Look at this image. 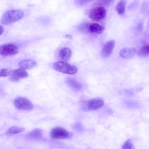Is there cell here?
I'll return each instance as SVG.
<instances>
[{
  "label": "cell",
  "instance_id": "16",
  "mask_svg": "<svg viewBox=\"0 0 149 149\" xmlns=\"http://www.w3.org/2000/svg\"><path fill=\"white\" fill-rule=\"evenodd\" d=\"M42 135V131L39 128H36L29 133L28 136L31 138L37 139L41 137Z\"/></svg>",
  "mask_w": 149,
  "mask_h": 149
},
{
  "label": "cell",
  "instance_id": "7",
  "mask_svg": "<svg viewBox=\"0 0 149 149\" xmlns=\"http://www.w3.org/2000/svg\"><path fill=\"white\" fill-rule=\"evenodd\" d=\"M106 14V10L102 6H97L93 9L89 14V18L93 20L99 21L103 19Z\"/></svg>",
  "mask_w": 149,
  "mask_h": 149
},
{
  "label": "cell",
  "instance_id": "5",
  "mask_svg": "<svg viewBox=\"0 0 149 149\" xmlns=\"http://www.w3.org/2000/svg\"><path fill=\"white\" fill-rule=\"evenodd\" d=\"M104 101L100 98L91 99L84 103L83 109L86 111H93L97 109L104 104Z\"/></svg>",
  "mask_w": 149,
  "mask_h": 149
},
{
  "label": "cell",
  "instance_id": "17",
  "mask_svg": "<svg viewBox=\"0 0 149 149\" xmlns=\"http://www.w3.org/2000/svg\"><path fill=\"white\" fill-rule=\"evenodd\" d=\"M126 1L120 0L116 6V10L118 13L119 15L123 14L125 11Z\"/></svg>",
  "mask_w": 149,
  "mask_h": 149
},
{
  "label": "cell",
  "instance_id": "4",
  "mask_svg": "<svg viewBox=\"0 0 149 149\" xmlns=\"http://www.w3.org/2000/svg\"><path fill=\"white\" fill-rule=\"evenodd\" d=\"M18 46L12 43L3 44L0 47V55L3 56L15 55L18 53Z\"/></svg>",
  "mask_w": 149,
  "mask_h": 149
},
{
  "label": "cell",
  "instance_id": "6",
  "mask_svg": "<svg viewBox=\"0 0 149 149\" xmlns=\"http://www.w3.org/2000/svg\"><path fill=\"white\" fill-rule=\"evenodd\" d=\"M50 135L54 139H65L70 138V133L65 129L60 127L53 128L51 131Z\"/></svg>",
  "mask_w": 149,
  "mask_h": 149
},
{
  "label": "cell",
  "instance_id": "10",
  "mask_svg": "<svg viewBox=\"0 0 149 149\" xmlns=\"http://www.w3.org/2000/svg\"><path fill=\"white\" fill-rule=\"evenodd\" d=\"M18 65L19 67L24 70H29L36 67L37 63L32 59H26L20 61Z\"/></svg>",
  "mask_w": 149,
  "mask_h": 149
},
{
  "label": "cell",
  "instance_id": "9",
  "mask_svg": "<svg viewBox=\"0 0 149 149\" xmlns=\"http://www.w3.org/2000/svg\"><path fill=\"white\" fill-rule=\"evenodd\" d=\"M114 40H109L104 45L102 50V54L105 57L109 56L112 53L115 45Z\"/></svg>",
  "mask_w": 149,
  "mask_h": 149
},
{
  "label": "cell",
  "instance_id": "11",
  "mask_svg": "<svg viewBox=\"0 0 149 149\" xmlns=\"http://www.w3.org/2000/svg\"><path fill=\"white\" fill-rule=\"evenodd\" d=\"M137 52L136 49L133 47H125L120 51V55L123 58H130L133 57Z\"/></svg>",
  "mask_w": 149,
  "mask_h": 149
},
{
  "label": "cell",
  "instance_id": "19",
  "mask_svg": "<svg viewBox=\"0 0 149 149\" xmlns=\"http://www.w3.org/2000/svg\"><path fill=\"white\" fill-rule=\"evenodd\" d=\"M122 149H135L131 141L128 139L126 140L122 146Z\"/></svg>",
  "mask_w": 149,
  "mask_h": 149
},
{
  "label": "cell",
  "instance_id": "12",
  "mask_svg": "<svg viewBox=\"0 0 149 149\" xmlns=\"http://www.w3.org/2000/svg\"><path fill=\"white\" fill-rule=\"evenodd\" d=\"M104 29V28L103 26L96 23H92L88 24V31L93 34H101Z\"/></svg>",
  "mask_w": 149,
  "mask_h": 149
},
{
  "label": "cell",
  "instance_id": "8",
  "mask_svg": "<svg viewBox=\"0 0 149 149\" xmlns=\"http://www.w3.org/2000/svg\"><path fill=\"white\" fill-rule=\"evenodd\" d=\"M28 76V74L25 70L20 68L12 71L10 79L13 81L16 82Z\"/></svg>",
  "mask_w": 149,
  "mask_h": 149
},
{
  "label": "cell",
  "instance_id": "21",
  "mask_svg": "<svg viewBox=\"0 0 149 149\" xmlns=\"http://www.w3.org/2000/svg\"><path fill=\"white\" fill-rule=\"evenodd\" d=\"M0 35H1L3 33L4 31V27L1 25H0Z\"/></svg>",
  "mask_w": 149,
  "mask_h": 149
},
{
  "label": "cell",
  "instance_id": "20",
  "mask_svg": "<svg viewBox=\"0 0 149 149\" xmlns=\"http://www.w3.org/2000/svg\"><path fill=\"white\" fill-rule=\"evenodd\" d=\"M12 70L7 68H2L0 70V76L4 77L11 74Z\"/></svg>",
  "mask_w": 149,
  "mask_h": 149
},
{
  "label": "cell",
  "instance_id": "22",
  "mask_svg": "<svg viewBox=\"0 0 149 149\" xmlns=\"http://www.w3.org/2000/svg\"><path fill=\"white\" fill-rule=\"evenodd\" d=\"M65 36L66 38L69 39H71L72 38V36L70 35H67Z\"/></svg>",
  "mask_w": 149,
  "mask_h": 149
},
{
  "label": "cell",
  "instance_id": "15",
  "mask_svg": "<svg viewBox=\"0 0 149 149\" xmlns=\"http://www.w3.org/2000/svg\"><path fill=\"white\" fill-rule=\"evenodd\" d=\"M25 130L23 127L17 126H13L10 128L7 131L6 134L9 135H13L20 133Z\"/></svg>",
  "mask_w": 149,
  "mask_h": 149
},
{
  "label": "cell",
  "instance_id": "1",
  "mask_svg": "<svg viewBox=\"0 0 149 149\" xmlns=\"http://www.w3.org/2000/svg\"><path fill=\"white\" fill-rule=\"evenodd\" d=\"M24 15V12L22 10H10L3 14L1 19V22L3 24H9L21 19Z\"/></svg>",
  "mask_w": 149,
  "mask_h": 149
},
{
  "label": "cell",
  "instance_id": "3",
  "mask_svg": "<svg viewBox=\"0 0 149 149\" xmlns=\"http://www.w3.org/2000/svg\"><path fill=\"white\" fill-rule=\"evenodd\" d=\"M14 105L17 109L23 110H30L33 109L32 102L28 99L23 97H18L14 101Z\"/></svg>",
  "mask_w": 149,
  "mask_h": 149
},
{
  "label": "cell",
  "instance_id": "13",
  "mask_svg": "<svg viewBox=\"0 0 149 149\" xmlns=\"http://www.w3.org/2000/svg\"><path fill=\"white\" fill-rule=\"evenodd\" d=\"M72 54L71 49L67 47H64L60 50L59 52V56L63 60L66 61L70 58Z\"/></svg>",
  "mask_w": 149,
  "mask_h": 149
},
{
  "label": "cell",
  "instance_id": "14",
  "mask_svg": "<svg viewBox=\"0 0 149 149\" xmlns=\"http://www.w3.org/2000/svg\"><path fill=\"white\" fill-rule=\"evenodd\" d=\"M66 82L70 87L75 91H79L82 88L81 84L72 78H67L66 80Z\"/></svg>",
  "mask_w": 149,
  "mask_h": 149
},
{
  "label": "cell",
  "instance_id": "2",
  "mask_svg": "<svg viewBox=\"0 0 149 149\" xmlns=\"http://www.w3.org/2000/svg\"><path fill=\"white\" fill-rule=\"evenodd\" d=\"M56 70L64 74H73L77 72L78 69L75 66L72 65L63 61H58L53 65Z\"/></svg>",
  "mask_w": 149,
  "mask_h": 149
},
{
  "label": "cell",
  "instance_id": "18",
  "mask_svg": "<svg viewBox=\"0 0 149 149\" xmlns=\"http://www.w3.org/2000/svg\"><path fill=\"white\" fill-rule=\"evenodd\" d=\"M139 55L142 57L149 56V45L143 46L141 47L138 52Z\"/></svg>",
  "mask_w": 149,
  "mask_h": 149
}]
</instances>
